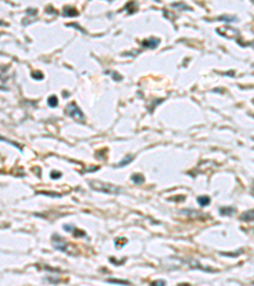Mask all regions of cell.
Here are the masks:
<instances>
[{
  "label": "cell",
  "instance_id": "cell-7",
  "mask_svg": "<svg viewBox=\"0 0 254 286\" xmlns=\"http://www.w3.org/2000/svg\"><path fill=\"white\" fill-rule=\"evenodd\" d=\"M132 160V155H130V156H127V158H125L123 160H121L120 162V164H118V167H123V165H126V164H128Z\"/></svg>",
  "mask_w": 254,
  "mask_h": 286
},
{
  "label": "cell",
  "instance_id": "cell-2",
  "mask_svg": "<svg viewBox=\"0 0 254 286\" xmlns=\"http://www.w3.org/2000/svg\"><path fill=\"white\" fill-rule=\"evenodd\" d=\"M66 112H68L69 116L74 117L75 120H78V121H83V120H84V113L80 111V108L76 106V103H74V102L70 103L68 107H66Z\"/></svg>",
  "mask_w": 254,
  "mask_h": 286
},
{
  "label": "cell",
  "instance_id": "cell-4",
  "mask_svg": "<svg viewBox=\"0 0 254 286\" xmlns=\"http://www.w3.org/2000/svg\"><path fill=\"white\" fill-rule=\"evenodd\" d=\"M241 219H243V220H245V221L254 220V211H248V212H245V214H243Z\"/></svg>",
  "mask_w": 254,
  "mask_h": 286
},
{
  "label": "cell",
  "instance_id": "cell-8",
  "mask_svg": "<svg viewBox=\"0 0 254 286\" xmlns=\"http://www.w3.org/2000/svg\"><path fill=\"white\" fill-rule=\"evenodd\" d=\"M48 104H50L51 107H55V106H57V98L55 96H52V97H50L48 98Z\"/></svg>",
  "mask_w": 254,
  "mask_h": 286
},
{
  "label": "cell",
  "instance_id": "cell-1",
  "mask_svg": "<svg viewBox=\"0 0 254 286\" xmlns=\"http://www.w3.org/2000/svg\"><path fill=\"white\" fill-rule=\"evenodd\" d=\"M90 186H92L94 190L99 191V192H104V193H112L116 195L118 192H121V190L116 186L111 183H103V182H95V181H92L90 182Z\"/></svg>",
  "mask_w": 254,
  "mask_h": 286
},
{
  "label": "cell",
  "instance_id": "cell-11",
  "mask_svg": "<svg viewBox=\"0 0 254 286\" xmlns=\"http://www.w3.org/2000/svg\"><path fill=\"white\" fill-rule=\"evenodd\" d=\"M152 285H165V281H163V280L154 281V282H152Z\"/></svg>",
  "mask_w": 254,
  "mask_h": 286
},
{
  "label": "cell",
  "instance_id": "cell-5",
  "mask_svg": "<svg viewBox=\"0 0 254 286\" xmlns=\"http://www.w3.org/2000/svg\"><path fill=\"white\" fill-rule=\"evenodd\" d=\"M198 204H200L201 206H206V205L210 204V197H207V196L198 197Z\"/></svg>",
  "mask_w": 254,
  "mask_h": 286
},
{
  "label": "cell",
  "instance_id": "cell-9",
  "mask_svg": "<svg viewBox=\"0 0 254 286\" xmlns=\"http://www.w3.org/2000/svg\"><path fill=\"white\" fill-rule=\"evenodd\" d=\"M220 211H221V214H224V215H229L230 212L234 211V209H232V207H230V209H229V207H224V209H221Z\"/></svg>",
  "mask_w": 254,
  "mask_h": 286
},
{
  "label": "cell",
  "instance_id": "cell-6",
  "mask_svg": "<svg viewBox=\"0 0 254 286\" xmlns=\"http://www.w3.org/2000/svg\"><path fill=\"white\" fill-rule=\"evenodd\" d=\"M132 181H134L135 183H144V177L141 176V174H134L132 176Z\"/></svg>",
  "mask_w": 254,
  "mask_h": 286
},
{
  "label": "cell",
  "instance_id": "cell-10",
  "mask_svg": "<svg viewBox=\"0 0 254 286\" xmlns=\"http://www.w3.org/2000/svg\"><path fill=\"white\" fill-rule=\"evenodd\" d=\"M109 282H117V284H123V285H128V281H122V280H114V278H109Z\"/></svg>",
  "mask_w": 254,
  "mask_h": 286
},
{
  "label": "cell",
  "instance_id": "cell-3",
  "mask_svg": "<svg viewBox=\"0 0 254 286\" xmlns=\"http://www.w3.org/2000/svg\"><path fill=\"white\" fill-rule=\"evenodd\" d=\"M54 236L58 240V242H56V244H55V247H56L57 249H60V250H66V242H65V240H62L57 234L54 235Z\"/></svg>",
  "mask_w": 254,
  "mask_h": 286
}]
</instances>
